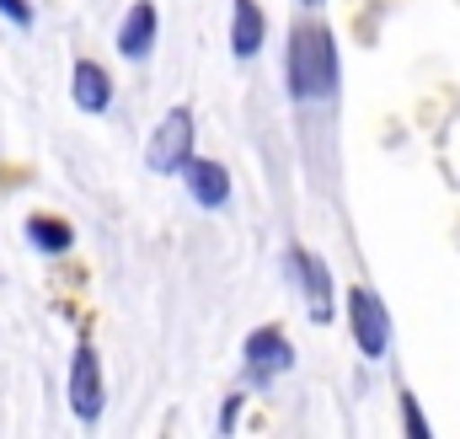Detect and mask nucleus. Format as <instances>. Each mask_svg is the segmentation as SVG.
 <instances>
[{
	"label": "nucleus",
	"instance_id": "4468645a",
	"mask_svg": "<svg viewBox=\"0 0 460 439\" xmlns=\"http://www.w3.org/2000/svg\"><path fill=\"white\" fill-rule=\"evenodd\" d=\"M235 418H241V391H230L226 408H220V429H235Z\"/></svg>",
	"mask_w": 460,
	"mask_h": 439
},
{
	"label": "nucleus",
	"instance_id": "20e7f679",
	"mask_svg": "<svg viewBox=\"0 0 460 439\" xmlns=\"http://www.w3.org/2000/svg\"><path fill=\"white\" fill-rule=\"evenodd\" d=\"M241 359H246V375H252L257 386H268L273 375L295 370V343H289V332L279 327V322H262V327L246 332Z\"/></svg>",
	"mask_w": 460,
	"mask_h": 439
},
{
	"label": "nucleus",
	"instance_id": "f03ea898",
	"mask_svg": "<svg viewBox=\"0 0 460 439\" xmlns=\"http://www.w3.org/2000/svg\"><path fill=\"white\" fill-rule=\"evenodd\" d=\"M348 311V332H353V343H358V354L369 359V364H380L385 354H391V311H385V300L369 290V284H353L343 300Z\"/></svg>",
	"mask_w": 460,
	"mask_h": 439
},
{
	"label": "nucleus",
	"instance_id": "39448f33",
	"mask_svg": "<svg viewBox=\"0 0 460 439\" xmlns=\"http://www.w3.org/2000/svg\"><path fill=\"white\" fill-rule=\"evenodd\" d=\"M102 402H108L102 359H97L92 343H81L75 359H70V413H75L81 424H97V418H102Z\"/></svg>",
	"mask_w": 460,
	"mask_h": 439
},
{
	"label": "nucleus",
	"instance_id": "f8f14e48",
	"mask_svg": "<svg viewBox=\"0 0 460 439\" xmlns=\"http://www.w3.org/2000/svg\"><path fill=\"white\" fill-rule=\"evenodd\" d=\"M396 397H402V429H407L412 439H429V435H434V429H429V418H423V408H418V397H412L407 386H402Z\"/></svg>",
	"mask_w": 460,
	"mask_h": 439
},
{
	"label": "nucleus",
	"instance_id": "7ed1b4c3",
	"mask_svg": "<svg viewBox=\"0 0 460 439\" xmlns=\"http://www.w3.org/2000/svg\"><path fill=\"white\" fill-rule=\"evenodd\" d=\"M193 108H166V118L155 123V134L145 139V166L161 177H182V166L193 161Z\"/></svg>",
	"mask_w": 460,
	"mask_h": 439
},
{
	"label": "nucleus",
	"instance_id": "0eeeda50",
	"mask_svg": "<svg viewBox=\"0 0 460 439\" xmlns=\"http://www.w3.org/2000/svg\"><path fill=\"white\" fill-rule=\"evenodd\" d=\"M155 32H161V11H155V0H134V5L123 11V27H118V54L139 65V59L155 49Z\"/></svg>",
	"mask_w": 460,
	"mask_h": 439
},
{
	"label": "nucleus",
	"instance_id": "9d476101",
	"mask_svg": "<svg viewBox=\"0 0 460 439\" xmlns=\"http://www.w3.org/2000/svg\"><path fill=\"white\" fill-rule=\"evenodd\" d=\"M268 38V16L257 0H230V54L235 59H252Z\"/></svg>",
	"mask_w": 460,
	"mask_h": 439
},
{
	"label": "nucleus",
	"instance_id": "1a4fd4ad",
	"mask_svg": "<svg viewBox=\"0 0 460 439\" xmlns=\"http://www.w3.org/2000/svg\"><path fill=\"white\" fill-rule=\"evenodd\" d=\"M70 97H75L81 112H108V103H113V76H108L97 59H75V70H70Z\"/></svg>",
	"mask_w": 460,
	"mask_h": 439
},
{
	"label": "nucleus",
	"instance_id": "ddd939ff",
	"mask_svg": "<svg viewBox=\"0 0 460 439\" xmlns=\"http://www.w3.org/2000/svg\"><path fill=\"white\" fill-rule=\"evenodd\" d=\"M0 16L16 22V27H32V5L27 0H0Z\"/></svg>",
	"mask_w": 460,
	"mask_h": 439
},
{
	"label": "nucleus",
	"instance_id": "9b49d317",
	"mask_svg": "<svg viewBox=\"0 0 460 439\" xmlns=\"http://www.w3.org/2000/svg\"><path fill=\"white\" fill-rule=\"evenodd\" d=\"M27 241L38 246V252H49V257H59V252H70V241H75V230L65 225L59 215H32L27 220Z\"/></svg>",
	"mask_w": 460,
	"mask_h": 439
},
{
	"label": "nucleus",
	"instance_id": "f257e3e1",
	"mask_svg": "<svg viewBox=\"0 0 460 439\" xmlns=\"http://www.w3.org/2000/svg\"><path fill=\"white\" fill-rule=\"evenodd\" d=\"M284 81H289L295 103H327L338 92V49H332V27L322 16H300L295 22Z\"/></svg>",
	"mask_w": 460,
	"mask_h": 439
},
{
	"label": "nucleus",
	"instance_id": "2eb2a0df",
	"mask_svg": "<svg viewBox=\"0 0 460 439\" xmlns=\"http://www.w3.org/2000/svg\"><path fill=\"white\" fill-rule=\"evenodd\" d=\"M300 5H305V11H322V5H327V0H300Z\"/></svg>",
	"mask_w": 460,
	"mask_h": 439
},
{
	"label": "nucleus",
	"instance_id": "423d86ee",
	"mask_svg": "<svg viewBox=\"0 0 460 439\" xmlns=\"http://www.w3.org/2000/svg\"><path fill=\"white\" fill-rule=\"evenodd\" d=\"M289 273H295V284H300V295H305L311 322H332V317H338V295H332L327 263H322L316 252H305V246H289Z\"/></svg>",
	"mask_w": 460,
	"mask_h": 439
},
{
	"label": "nucleus",
	"instance_id": "6e6552de",
	"mask_svg": "<svg viewBox=\"0 0 460 439\" xmlns=\"http://www.w3.org/2000/svg\"><path fill=\"white\" fill-rule=\"evenodd\" d=\"M182 183H188V193H193L199 210H226L230 204V172L220 161H209V156H193L182 166Z\"/></svg>",
	"mask_w": 460,
	"mask_h": 439
}]
</instances>
